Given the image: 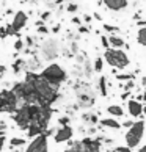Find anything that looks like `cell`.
Here are the masks:
<instances>
[{
    "label": "cell",
    "mask_w": 146,
    "mask_h": 152,
    "mask_svg": "<svg viewBox=\"0 0 146 152\" xmlns=\"http://www.w3.org/2000/svg\"><path fill=\"white\" fill-rule=\"evenodd\" d=\"M104 3L107 5L110 10H123V8H126V5H127L126 0H104Z\"/></svg>",
    "instance_id": "obj_12"
},
{
    "label": "cell",
    "mask_w": 146,
    "mask_h": 152,
    "mask_svg": "<svg viewBox=\"0 0 146 152\" xmlns=\"http://www.w3.org/2000/svg\"><path fill=\"white\" fill-rule=\"evenodd\" d=\"M137 39H138V42L142 44V46H146V27H145V28H140Z\"/></svg>",
    "instance_id": "obj_19"
},
{
    "label": "cell",
    "mask_w": 146,
    "mask_h": 152,
    "mask_svg": "<svg viewBox=\"0 0 146 152\" xmlns=\"http://www.w3.org/2000/svg\"><path fill=\"white\" fill-rule=\"evenodd\" d=\"M109 42H110V46H113V47H121L123 46V44H124V42H123V39L121 38H118V36H110L109 38Z\"/></svg>",
    "instance_id": "obj_16"
},
{
    "label": "cell",
    "mask_w": 146,
    "mask_h": 152,
    "mask_svg": "<svg viewBox=\"0 0 146 152\" xmlns=\"http://www.w3.org/2000/svg\"><path fill=\"white\" fill-rule=\"evenodd\" d=\"M76 10H77V5H69V7H68V11H69V13H74Z\"/></svg>",
    "instance_id": "obj_30"
},
{
    "label": "cell",
    "mask_w": 146,
    "mask_h": 152,
    "mask_svg": "<svg viewBox=\"0 0 146 152\" xmlns=\"http://www.w3.org/2000/svg\"><path fill=\"white\" fill-rule=\"evenodd\" d=\"M5 129H7V122H5V121H0V130L5 132Z\"/></svg>",
    "instance_id": "obj_31"
},
{
    "label": "cell",
    "mask_w": 146,
    "mask_h": 152,
    "mask_svg": "<svg viewBox=\"0 0 146 152\" xmlns=\"http://www.w3.org/2000/svg\"><path fill=\"white\" fill-rule=\"evenodd\" d=\"M77 100H79V105L83 107V108H88L94 104V93L93 89L90 88L88 85H82V88H77Z\"/></svg>",
    "instance_id": "obj_4"
},
{
    "label": "cell",
    "mask_w": 146,
    "mask_h": 152,
    "mask_svg": "<svg viewBox=\"0 0 146 152\" xmlns=\"http://www.w3.org/2000/svg\"><path fill=\"white\" fill-rule=\"evenodd\" d=\"M132 124H134L132 121H126L124 124H123V126H124V127H129V129H131V127H132Z\"/></svg>",
    "instance_id": "obj_33"
},
{
    "label": "cell",
    "mask_w": 146,
    "mask_h": 152,
    "mask_svg": "<svg viewBox=\"0 0 146 152\" xmlns=\"http://www.w3.org/2000/svg\"><path fill=\"white\" fill-rule=\"evenodd\" d=\"M22 47H24V42H22V39H18V41L14 42V50H18V52H21Z\"/></svg>",
    "instance_id": "obj_23"
},
{
    "label": "cell",
    "mask_w": 146,
    "mask_h": 152,
    "mask_svg": "<svg viewBox=\"0 0 146 152\" xmlns=\"http://www.w3.org/2000/svg\"><path fill=\"white\" fill-rule=\"evenodd\" d=\"M138 152H146V146H145V148H142V149H140Z\"/></svg>",
    "instance_id": "obj_35"
},
{
    "label": "cell",
    "mask_w": 146,
    "mask_h": 152,
    "mask_svg": "<svg viewBox=\"0 0 146 152\" xmlns=\"http://www.w3.org/2000/svg\"><path fill=\"white\" fill-rule=\"evenodd\" d=\"M104 127H110V129H120V122H116L115 119H102L101 121Z\"/></svg>",
    "instance_id": "obj_15"
},
{
    "label": "cell",
    "mask_w": 146,
    "mask_h": 152,
    "mask_svg": "<svg viewBox=\"0 0 146 152\" xmlns=\"http://www.w3.org/2000/svg\"><path fill=\"white\" fill-rule=\"evenodd\" d=\"M143 132H145V122H143V121L134 122V124H132V127L129 129V132L126 133V143H127V148H135V146H138L140 141H142Z\"/></svg>",
    "instance_id": "obj_3"
},
{
    "label": "cell",
    "mask_w": 146,
    "mask_h": 152,
    "mask_svg": "<svg viewBox=\"0 0 146 152\" xmlns=\"http://www.w3.org/2000/svg\"><path fill=\"white\" fill-rule=\"evenodd\" d=\"M61 2H65V0H57V3H61Z\"/></svg>",
    "instance_id": "obj_37"
},
{
    "label": "cell",
    "mask_w": 146,
    "mask_h": 152,
    "mask_svg": "<svg viewBox=\"0 0 146 152\" xmlns=\"http://www.w3.org/2000/svg\"><path fill=\"white\" fill-rule=\"evenodd\" d=\"M82 143H83V148H85V152H101V140L96 138V140H93V138H83L82 140Z\"/></svg>",
    "instance_id": "obj_10"
},
{
    "label": "cell",
    "mask_w": 146,
    "mask_h": 152,
    "mask_svg": "<svg viewBox=\"0 0 146 152\" xmlns=\"http://www.w3.org/2000/svg\"><path fill=\"white\" fill-rule=\"evenodd\" d=\"M134 74H116V80L120 82H126V80H132Z\"/></svg>",
    "instance_id": "obj_20"
},
{
    "label": "cell",
    "mask_w": 146,
    "mask_h": 152,
    "mask_svg": "<svg viewBox=\"0 0 146 152\" xmlns=\"http://www.w3.org/2000/svg\"><path fill=\"white\" fill-rule=\"evenodd\" d=\"M142 99H145V102H146V93H145V94L142 96Z\"/></svg>",
    "instance_id": "obj_36"
},
{
    "label": "cell",
    "mask_w": 146,
    "mask_h": 152,
    "mask_svg": "<svg viewBox=\"0 0 146 152\" xmlns=\"http://www.w3.org/2000/svg\"><path fill=\"white\" fill-rule=\"evenodd\" d=\"M83 119H85V121H91L93 124H96V122H98L96 115H90V113H85V115H83Z\"/></svg>",
    "instance_id": "obj_22"
},
{
    "label": "cell",
    "mask_w": 146,
    "mask_h": 152,
    "mask_svg": "<svg viewBox=\"0 0 146 152\" xmlns=\"http://www.w3.org/2000/svg\"><path fill=\"white\" fill-rule=\"evenodd\" d=\"M41 52L44 55V58H47V60L55 58L58 55V46H57V42H55L54 39L46 41V42L43 44V47H41Z\"/></svg>",
    "instance_id": "obj_7"
},
{
    "label": "cell",
    "mask_w": 146,
    "mask_h": 152,
    "mask_svg": "<svg viewBox=\"0 0 146 152\" xmlns=\"http://www.w3.org/2000/svg\"><path fill=\"white\" fill-rule=\"evenodd\" d=\"M5 143H7V137H0V152L3 151V148H5Z\"/></svg>",
    "instance_id": "obj_25"
},
{
    "label": "cell",
    "mask_w": 146,
    "mask_h": 152,
    "mask_svg": "<svg viewBox=\"0 0 146 152\" xmlns=\"http://www.w3.org/2000/svg\"><path fill=\"white\" fill-rule=\"evenodd\" d=\"M104 28H105V30H109V31H113V30H116V27H112V25H104Z\"/></svg>",
    "instance_id": "obj_32"
},
{
    "label": "cell",
    "mask_w": 146,
    "mask_h": 152,
    "mask_svg": "<svg viewBox=\"0 0 146 152\" xmlns=\"http://www.w3.org/2000/svg\"><path fill=\"white\" fill-rule=\"evenodd\" d=\"M25 152H49V144H47V135L41 133L32 140V143L27 146Z\"/></svg>",
    "instance_id": "obj_6"
},
{
    "label": "cell",
    "mask_w": 146,
    "mask_h": 152,
    "mask_svg": "<svg viewBox=\"0 0 146 152\" xmlns=\"http://www.w3.org/2000/svg\"><path fill=\"white\" fill-rule=\"evenodd\" d=\"M102 66H104L102 58H96V61H94V71H96V72H101V71H102Z\"/></svg>",
    "instance_id": "obj_21"
},
{
    "label": "cell",
    "mask_w": 146,
    "mask_h": 152,
    "mask_svg": "<svg viewBox=\"0 0 146 152\" xmlns=\"http://www.w3.org/2000/svg\"><path fill=\"white\" fill-rule=\"evenodd\" d=\"M107 113H110L112 116L121 118L123 115H124V111H123V108H121V107H118V105H110L109 108H107Z\"/></svg>",
    "instance_id": "obj_14"
},
{
    "label": "cell",
    "mask_w": 146,
    "mask_h": 152,
    "mask_svg": "<svg viewBox=\"0 0 146 152\" xmlns=\"http://www.w3.org/2000/svg\"><path fill=\"white\" fill-rule=\"evenodd\" d=\"M41 77L44 78V80H47L50 85L58 86L61 82H65V80H66V72L61 69L58 64H55V63H54V64L47 66L46 69L43 71Z\"/></svg>",
    "instance_id": "obj_1"
},
{
    "label": "cell",
    "mask_w": 146,
    "mask_h": 152,
    "mask_svg": "<svg viewBox=\"0 0 146 152\" xmlns=\"http://www.w3.org/2000/svg\"><path fill=\"white\" fill-rule=\"evenodd\" d=\"M72 135H74V130H72L71 126H63L60 129V130L55 133V143H65V141H69V140L72 138Z\"/></svg>",
    "instance_id": "obj_8"
},
{
    "label": "cell",
    "mask_w": 146,
    "mask_h": 152,
    "mask_svg": "<svg viewBox=\"0 0 146 152\" xmlns=\"http://www.w3.org/2000/svg\"><path fill=\"white\" fill-rule=\"evenodd\" d=\"M143 111H145V115H146V107H145V110H143Z\"/></svg>",
    "instance_id": "obj_38"
},
{
    "label": "cell",
    "mask_w": 146,
    "mask_h": 152,
    "mask_svg": "<svg viewBox=\"0 0 146 152\" xmlns=\"http://www.w3.org/2000/svg\"><path fill=\"white\" fill-rule=\"evenodd\" d=\"M65 152H85V148H83L82 141H76V143H71V146Z\"/></svg>",
    "instance_id": "obj_13"
},
{
    "label": "cell",
    "mask_w": 146,
    "mask_h": 152,
    "mask_svg": "<svg viewBox=\"0 0 146 152\" xmlns=\"http://www.w3.org/2000/svg\"><path fill=\"white\" fill-rule=\"evenodd\" d=\"M16 102H18V97L13 91H2L0 93V113L16 110Z\"/></svg>",
    "instance_id": "obj_5"
},
{
    "label": "cell",
    "mask_w": 146,
    "mask_h": 152,
    "mask_svg": "<svg viewBox=\"0 0 146 152\" xmlns=\"http://www.w3.org/2000/svg\"><path fill=\"white\" fill-rule=\"evenodd\" d=\"M116 152H131V148H123V146H120L116 149Z\"/></svg>",
    "instance_id": "obj_27"
},
{
    "label": "cell",
    "mask_w": 146,
    "mask_h": 152,
    "mask_svg": "<svg viewBox=\"0 0 146 152\" xmlns=\"http://www.w3.org/2000/svg\"><path fill=\"white\" fill-rule=\"evenodd\" d=\"M10 144H11V149L18 148V146H24L25 144V138H16V137H13V138H11V141H10Z\"/></svg>",
    "instance_id": "obj_17"
},
{
    "label": "cell",
    "mask_w": 146,
    "mask_h": 152,
    "mask_svg": "<svg viewBox=\"0 0 146 152\" xmlns=\"http://www.w3.org/2000/svg\"><path fill=\"white\" fill-rule=\"evenodd\" d=\"M58 122L61 124V127H63V126H68V122H69V118H60V119H58Z\"/></svg>",
    "instance_id": "obj_24"
},
{
    "label": "cell",
    "mask_w": 146,
    "mask_h": 152,
    "mask_svg": "<svg viewBox=\"0 0 146 152\" xmlns=\"http://www.w3.org/2000/svg\"><path fill=\"white\" fill-rule=\"evenodd\" d=\"M99 89L102 96H107V80H105V77L99 78Z\"/></svg>",
    "instance_id": "obj_18"
},
{
    "label": "cell",
    "mask_w": 146,
    "mask_h": 152,
    "mask_svg": "<svg viewBox=\"0 0 146 152\" xmlns=\"http://www.w3.org/2000/svg\"><path fill=\"white\" fill-rule=\"evenodd\" d=\"M127 108H129L131 116H140V115L143 113V107H142V104H140V102H137V100H129Z\"/></svg>",
    "instance_id": "obj_11"
},
{
    "label": "cell",
    "mask_w": 146,
    "mask_h": 152,
    "mask_svg": "<svg viewBox=\"0 0 146 152\" xmlns=\"http://www.w3.org/2000/svg\"><path fill=\"white\" fill-rule=\"evenodd\" d=\"M101 41H102V46H104L105 49H107V47L110 46V42H109V39H107V38H105V36H102V38H101Z\"/></svg>",
    "instance_id": "obj_26"
},
{
    "label": "cell",
    "mask_w": 146,
    "mask_h": 152,
    "mask_svg": "<svg viewBox=\"0 0 146 152\" xmlns=\"http://www.w3.org/2000/svg\"><path fill=\"white\" fill-rule=\"evenodd\" d=\"M132 86H134V82H132V80H129L126 85H124V89H132Z\"/></svg>",
    "instance_id": "obj_29"
},
{
    "label": "cell",
    "mask_w": 146,
    "mask_h": 152,
    "mask_svg": "<svg viewBox=\"0 0 146 152\" xmlns=\"http://www.w3.org/2000/svg\"><path fill=\"white\" fill-rule=\"evenodd\" d=\"M5 72H7V67H5L3 64H0V78L5 75Z\"/></svg>",
    "instance_id": "obj_28"
},
{
    "label": "cell",
    "mask_w": 146,
    "mask_h": 152,
    "mask_svg": "<svg viewBox=\"0 0 146 152\" xmlns=\"http://www.w3.org/2000/svg\"><path fill=\"white\" fill-rule=\"evenodd\" d=\"M105 61L113 66V67H120V69H123V67H126L129 64V58L127 55L123 52V50H118V49H107L105 50Z\"/></svg>",
    "instance_id": "obj_2"
},
{
    "label": "cell",
    "mask_w": 146,
    "mask_h": 152,
    "mask_svg": "<svg viewBox=\"0 0 146 152\" xmlns=\"http://www.w3.org/2000/svg\"><path fill=\"white\" fill-rule=\"evenodd\" d=\"M27 14L24 13V11H18V13H16V16L13 18V22H11V27H13V30L16 31V35H18V31L19 30H22L25 27V24H27Z\"/></svg>",
    "instance_id": "obj_9"
},
{
    "label": "cell",
    "mask_w": 146,
    "mask_h": 152,
    "mask_svg": "<svg viewBox=\"0 0 146 152\" xmlns=\"http://www.w3.org/2000/svg\"><path fill=\"white\" fill-rule=\"evenodd\" d=\"M142 83L145 85V89H146V77H143V78H142Z\"/></svg>",
    "instance_id": "obj_34"
}]
</instances>
